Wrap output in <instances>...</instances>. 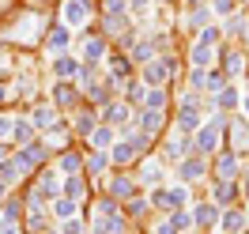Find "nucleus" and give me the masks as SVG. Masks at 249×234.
<instances>
[{"label": "nucleus", "mask_w": 249, "mask_h": 234, "mask_svg": "<svg viewBox=\"0 0 249 234\" xmlns=\"http://www.w3.org/2000/svg\"><path fill=\"white\" fill-rule=\"evenodd\" d=\"M159 125H162V113H159V109H151V113L143 117V128H147V132H159Z\"/></svg>", "instance_id": "8"}, {"label": "nucleus", "mask_w": 249, "mask_h": 234, "mask_svg": "<svg viewBox=\"0 0 249 234\" xmlns=\"http://www.w3.org/2000/svg\"><path fill=\"white\" fill-rule=\"evenodd\" d=\"M246 42H249V34H246Z\"/></svg>", "instance_id": "31"}, {"label": "nucleus", "mask_w": 249, "mask_h": 234, "mask_svg": "<svg viewBox=\"0 0 249 234\" xmlns=\"http://www.w3.org/2000/svg\"><path fill=\"white\" fill-rule=\"evenodd\" d=\"M87 166H91V170L98 174V170H102V166H106V155H91V162H87Z\"/></svg>", "instance_id": "22"}, {"label": "nucleus", "mask_w": 249, "mask_h": 234, "mask_svg": "<svg viewBox=\"0 0 249 234\" xmlns=\"http://www.w3.org/2000/svg\"><path fill=\"white\" fill-rule=\"evenodd\" d=\"M215 219H219V212L212 208V204H204V208H196V223H204V227H208V223H215Z\"/></svg>", "instance_id": "4"}, {"label": "nucleus", "mask_w": 249, "mask_h": 234, "mask_svg": "<svg viewBox=\"0 0 249 234\" xmlns=\"http://www.w3.org/2000/svg\"><path fill=\"white\" fill-rule=\"evenodd\" d=\"M185 4H196V0H185Z\"/></svg>", "instance_id": "30"}, {"label": "nucleus", "mask_w": 249, "mask_h": 234, "mask_svg": "<svg viewBox=\"0 0 249 234\" xmlns=\"http://www.w3.org/2000/svg\"><path fill=\"white\" fill-rule=\"evenodd\" d=\"M143 76H147V83H159V79L166 76V64H147V72H143Z\"/></svg>", "instance_id": "7"}, {"label": "nucleus", "mask_w": 249, "mask_h": 234, "mask_svg": "<svg viewBox=\"0 0 249 234\" xmlns=\"http://www.w3.org/2000/svg\"><path fill=\"white\" fill-rule=\"evenodd\" d=\"M106 117H109V125H117V121H124V117H128V109L113 106V109H106Z\"/></svg>", "instance_id": "13"}, {"label": "nucleus", "mask_w": 249, "mask_h": 234, "mask_svg": "<svg viewBox=\"0 0 249 234\" xmlns=\"http://www.w3.org/2000/svg\"><path fill=\"white\" fill-rule=\"evenodd\" d=\"M208 57H212V46H208V42H200V46L193 49V61L196 64H208Z\"/></svg>", "instance_id": "10"}, {"label": "nucleus", "mask_w": 249, "mask_h": 234, "mask_svg": "<svg viewBox=\"0 0 249 234\" xmlns=\"http://www.w3.org/2000/svg\"><path fill=\"white\" fill-rule=\"evenodd\" d=\"M76 72V61H68V57H57V76H72Z\"/></svg>", "instance_id": "11"}, {"label": "nucleus", "mask_w": 249, "mask_h": 234, "mask_svg": "<svg viewBox=\"0 0 249 234\" xmlns=\"http://www.w3.org/2000/svg\"><path fill=\"white\" fill-rule=\"evenodd\" d=\"M16 132H19V140H27V136H31V125H27V121H19Z\"/></svg>", "instance_id": "25"}, {"label": "nucleus", "mask_w": 249, "mask_h": 234, "mask_svg": "<svg viewBox=\"0 0 249 234\" xmlns=\"http://www.w3.org/2000/svg\"><path fill=\"white\" fill-rule=\"evenodd\" d=\"M174 227H193V216H185V212H174Z\"/></svg>", "instance_id": "18"}, {"label": "nucleus", "mask_w": 249, "mask_h": 234, "mask_svg": "<svg viewBox=\"0 0 249 234\" xmlns=\"http://www.w3.org/2000/svg\"><path fill=\"white\" fill-rule=\"evenodd\" d=\"M178 128H181V132H193V128H196V113H193V109H181V117H178Z\"/></svg>", "instance_id": "6"}, {"label": "nucleus", "mask_w": 249, "mask_h": 234, "mask_svg": "<svg viewBox=\"0 0 249 234\" xmlns=\"http://www.w3.org/2000/svg\"><path fill=\"white\" fill-rule=\"evenodd\" d=\"M159 174H162V170H159V162H147V166H143V178H147V181H151V178L159 181Z\"/></svg>", "instance_id": "21"}, {"label": "nucleus", "mask_w": 249, "mask_h": 234, "mask_svg": "<svg viewBox=\"0 0 249 234\" xmlns=\"http://www.w3.org/2000/svg\"><path fill=\"white\" fill-rule=\"evenodd\" d=\"M132 155H136V151H132L128 144H117V147H113V162H128Z\"/></svg>", "instance_id": "9"}, {"label": "nucleus", "mask_w": 249, "mask_h": 234, "mask_svg": "<svg viewBox=\"0 0 249 234\" xmlns=\"http://www.w3.org/2000/svg\"><path fill=\"white\" fill-rule=\"evenodd\" d=\"M57 102H64V106L72 102V87H68V83H61V87H57Z\"/></svg>", "instance_id": "17"}, {"label": "nucleus", "mask_w": 249, "mask_h": 234, "mask_svg": "<svg viewBox=\"0 0 249 234\" xmlns=\"http://www.w3.org/2000/svg\"><path fill=\"white\" fill-rule=\"evenodd\" d=\"M64 234H79V223H76V219H64Z\"/></svg>", "instance_id": "27"}, {"label": "nucleus", "mask_w": 249, "mask_h": 234, "mask_svg": "<svg viewBox=\"0 0 249 234\" xmlns=\"http://www.w3.org/2000/svg\"><path fill=\"white\" fill-rule=\"evenodd\" d=\"M231 193H234V185H227V181H223V185H219V200H231Z\"/></svg>", "instance_id": "26"}, {"label": "nucleus", "mask_w": 249, "mask_h": 234, "mask_svg": "<svg viewBox=\"0 0 249 234\" xmlns=\"http://www.w3.org/2000/svg\"><path fill=\"white\" fill-rule=\"evenodd\" d=\"M76 197H83V181L72 178V181H68V200H76Z\"/></svg>", "instance_id": "15"}, {"label": "nucleus", "mask_w": 249, "mask_h": 234, "mask_svg": "<svg viewBox=\"0 0 249 234\" xmlns=\"http://www.w3.org/2000/svg\"><path fill=\"white\" fill-rule=\"evenodd\" d=\"M34 117H38V121H34V125H42V128H49V125H53V113H49V109H38V113H34Z\"/></svg>", "instance_id": "14"}, {"label": "nucleus", "mask_w": 249, "mask_h": 234, "mask_svg": "<svg viewBox=\"0 0 249 234\" xmlns=\"http://www.w3.org/2000/svg\"><path fill=\"white\" fill-rule=\"evenodd\" d=\"M53 216H57V219H72V216H76V204H72V200H57V204H53Z\"/></svg>", "instance_id": "3"}, {"label": "nucleus", "mask_w": 249, "mask_h": 234, "mask_svg": "<svg viewBox=\"0 0 249 234\" xmlns=\"http://www.w3.org/2000/svg\"><path fill=\"white\" fill-rule=\"evenodd\" d=\"M49 46H53V49L68 46V31H57V34H53V38H49Z\"/></svg>", "instance_id": "16"}, {"label": "nucleus", "mask_w": 249, "mask_h": 234, "mask_svg": "<svg viewBox=\"0 0 249 234\" xmlns=\"http://www.w3.org/2000/svg\"><path fill=\"white\" fill-rule=\"evenodd\" d=\"M64 19H68V23H83V19H87V4H83V0H68V4H64Z\"/></svg>", "instance_id": "2"}, {"label": "nucleus", "mask_w": 249, "mask_h": 234, "mask_svg": "<svg viewBox=\"0 0 249 234\" xmlns=\"http://www.w3.org/2000/svg\"><path fill=\"white\" fill-rule=\"evenodd\" d=\"M8 132H12V121H8V117H0V136H8Z\"/></svg>", "instance_id": "28"}, {"label": "nucleus", "mask_w": 249, "mask_h": 234, "mask_svg": "<svg viewBox=\"0 0 249 234\" xmlns=\"http://www.w3.org/2000/svg\"><path fill=\"white\" fill-rule=\"evenodd\" d=\"M159 234H178V227H174V223H162V227H159Z\"/></svg>", "instance_id": "29"}, {"label": "nucleus", "mask_w": 249, "mask_h": 234, "mask_svg": "<svg viewBox=\"0 0 249 234\" xmlns=\"http://www.w3.org/2000/svg\"><path fill=\"white\" fill-rule=\"evenodd\" d=\"M113 193H117V197H128V193H132V181H117V185H113Z\"/></svg>", "instance_id": "23"}, {"label": "nucleus", "mask_w": 249, "mask_h": 234, "mask_svg": "<svg viewBox=\"0 0 249 234\" xmlns=\"http://www.w3.org/2000/svg\"><path fill=\"white\" fill-rule=\"evenodd\" d=\"M200 174H204V162H200V159H189L185 166H181V178H200Z\"/></svg>", "instance_id": "5"}, {"label": "nucleus", "mask_w": 249, "mask_h": 234, "mask_svg": "<svg viewBox=\"0 0 249 234\" xmlns=\"http://www.w3.org/2000/svg\"><path fill=\"white\" fill-rule=\"evenodd\" d=\"M162 98H166L162 91H151V94H147V106H151V109H159V106H162Z\"/></svg>", "instance_id": "20"}, {"label": "nucleus", "mask_w": 249, "mask_h": 234, "mask_svg": "<svg viewBox=\"0 0 249 234\" xmlns=\"http://www.w3.org/2000/svg\"><path fill=\"white\" fill-rule=\"evenodd\" d=\"M91 125H94V121H91V117H87V113H83V117H79V121H76V128H79V132H91Z\"/></svg>", "instance_id": "24"}, {"label": "nucleus", "mask_w": 249, "mask_h": 234, "mask_svg": "<svg viewBox=\"0 0 249 234\" xmlns=\"http://www.w3.org/2000/svg\"><path fill=\"white\" fill-rule=\"evenodd\" d=\"M219 125H223V117H215L208 128H200V136H196V151H212L219 144Z\"/></svg>", "instance_id": "1"}, {"label": "nucleus", "mask_w": 249, "mask_h": 234, "mask_svg": "<svg viewBox=\"0 0 249 234\" xmlns=\"http://www.w3.org/2000/svg\"><path fill=\"white\" fill-rule=\"evenodd\" d=\"M61 170H79V159L76 155H64L61 159Z\"/></svg>", "instance_id": "19"}, {"label": "nucleus", "mask_w": 249, "mask_h": 234, "mask_svg": "<svg viewBox=\"0 0 249 234\" xmlns=\"http://www.w3.org/2000/svg\"><path fill=\"white\" fill-rule=\"evenodd\" d=\"M102 49H106V42H102V38H91V42H87V57H102Z\"/></svg>", "instance_id": "12"}]
</instances>
